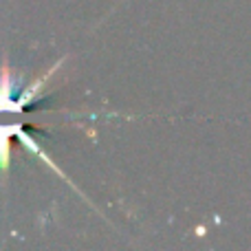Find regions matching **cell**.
Segmentation results:
<instances>
[{
	"label": "cell",
	"mask_w": 251,
	"mask_h": 251,
	"mask_svg": "<svg viewBox=\"0 0 251 251\" xmlns=\"http://www.w3.org/2000/svg\"><path fill=\"white\" fill-rule=\"evenodd\" d=\"M16 132V128H0V168H4L9 161V137Z\"/></svg>",
	"instance_id": "2"
},
{
	"label": "cell",
	"mask_w": 251,
	"mask_h": 251,
	"mask_svg": "<svg viewBox=\"0 0 251 251\" xmlns=\"http://www.w3.org/2000/svg\"><path fill=\"white\" fill-rule=\"evenodd\" d=\"M9 93H11V77H9L7 69H4L2 75H0V110H20L22 106L13 104Z\"/></svg>",
	"instance_id": "1"
}]
</instances>
